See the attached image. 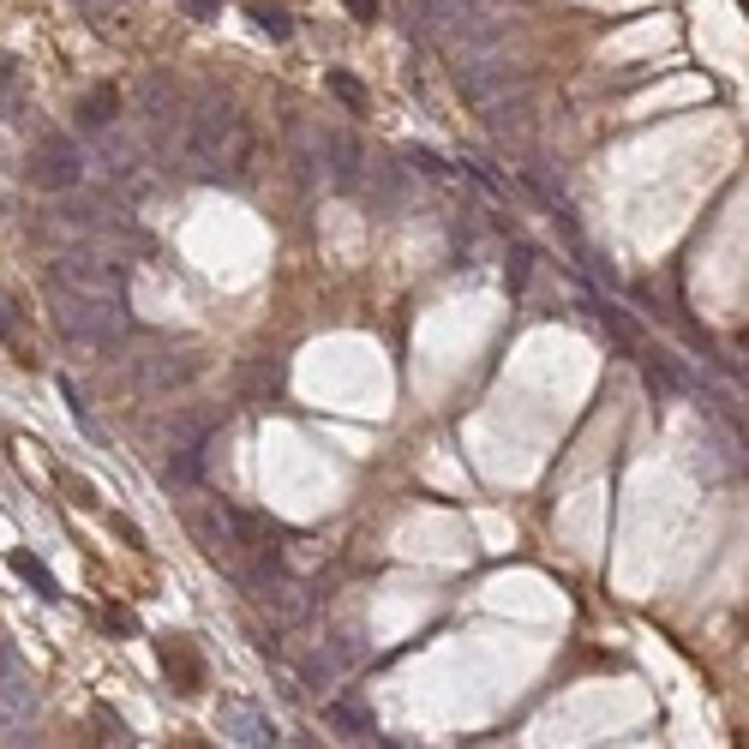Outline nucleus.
<instances>
[{
	"mask_svg": "<svg viewBox=\"0 0 749 749\" xmlns=\"http://www.w3.org/2000/svg\"><path fill=\"white\" fill-rule=\"evenodd\" d=\"M61 396H66V408H72V420L84 425V432H91V408H84V390L72 384V378H61Z\"/></svg>",
	"mask_w": 749,
	"mask_h": 749,
	"instance_id": "nucleus-25",
	"label": "nucleus"
},
{
	"mask_svg": "<svg viewBox=\"0 0 749 749\" xmlns=\"http://www.w3.org/2000/svg\"><path fill=\"white\" fill-rule=\"evenodd\" d=\"M325 726H336V731H348V738H372V714L366 708H355V701H330L325 708Z\"/></svg>",
	"mask_w": 749,
	"mask_h": 749,
	"instance_id": "nucleus-18",
	"label": "nucleus"
},
{
	"mask_svg": "<svg viewBox=\"0 0 749 749\" xmlns=\"http://www.w3.org/2000/svg\"><path fill=\"white\" fill-rule=\"evenodd\" d=\"M216 7H223V0H181V12H186V19H198V24H211Z\"/></svg>",
	"mask_w": 749,
	"mask_h": 749,
	"instance_id": "nucleus-28",
	"label": "nucleus"
},
{
	"mask_svg": "<svg viewBox=\"0 0 749 749\" xmlns=\"http://www.w3.org/2000/svg\"><path fill=\"white\" fill-rule=\"evenodd\" d=\"M342 7H348V19H378V7H384V0H342Z\"/></svg>",
	"mask_w": 749,
	"mask_h": 749,
	"instance_id": "nucleus-29",
	"label": "nucleus"
},
{
	"mask_svg": "<svg viewBox=\"0 0 749 749\" xmlns=\"http://www.w3.org/2000/svg\"><path fill=\"white\" fill-rule=\"evenodd\" d=\"M402 163H414L420 174H432V181H450V163H444L438 151H425V144H408V151H402Z\"/></svg>",
	"mask_w": 749,
	"mask_h": 749,
	"instance_id": "nucleus-22",
	"label": "nucleus"
},
{
	"mask_svg": "<svg viewBox=\"0 0 749 749\" xmlns=\"http://www.w3.org/2000/svg\"><path fill=\"white\" fill-rule=\"evenodd\" d=\"M204 438H211V425H204V420H193V414H181V420L168 425V468H163V480H168V486H193V480H198Z\"/></svg>",
	"mask_w": 749,
	"mask_h": 749,
	"instance_id": "nucleus-7",
	"label": "nucleus"
},
{
	"mask_svg": "<svg viewBox=\"0 0 749 749\" xmlns=\"http://www.w3.org/2000/svg\"><path fill=\"white\" fill-rule=\"evenodd\" d=\"M355 198H366L372 211H402V163H384V156H366Z\"/></svg>",
	"mask_w": 749,
	"mask_h": 749,
	"instance_id": "nucleus-12",
	"label": "nucleus"
},
{
	"mask_svg": "<svg viewBox=\"0 0 749 749\" xmlns=\"http://www.w3.org/2000/svg\"><path fill=\"white\" fill-rule=\"evenodd\" d=\"M96 731H102V743H132V731L121 726V719H114V708H102V701H96Z\"/></svg>",
	"mask_w": 749,
	"mask_h": 749,
	"instance_id": "nucleus-23",
	"label": "nucleus"
},
{
	"mask_svg": "<svg viewBox=\"0 0 749 749\" xmlns=\"http://www.w3.org/2000/svg\"><path fill=\"white\" fill-rule=\"evenodd\" d=\"M193 534H198L204 557H211V564H223L234 582H240L246 564H258L264 552H276V546H258L264 527L246 516V510H234L228 497H204V504H193Z\"/></svg>",
	"mask_w": 749,
	"mask_h": 749,
	"instance_id": "nucleus-2",
	"label": "nucleus"
},
{
	"mask_svg": "<svg viewBox=\"0 0 749 749\" xmlns=\"http://www.w3.org/2000/svg\"><path fill=\"white\" fill-rule=\"evenodd\" d=\"M102 624H109L114 636H132V629H138V618H132V612H121V606H109V612H102Z\"/></svg>",
	"mask_w": 749,
	"mask_h": 749,
	"instance_id": "nucleus-27",
	"label": "nucleus"
},
{
	"mask_svg": "<svg viewBox=\"0 0 749 749\" xmlns=\"http://www.w3.org/2000/svg\"><path fill=\"white\" fill-rule=\"evenodd\" d=\"M121 91L114 84H96V91L79 96V109H72V126H79V138H102V132H114V121H121Z\"/></svg>",
	"mask_w": 749,
	"mask_h": 749,
	"instance_id": "nucleus-13",
	"label": "nucleus"
},
{
	"mask_svg": "<svg viewBox=\"0 0 749 749\" xmlns=\"http://www.w3.org/2000/svg\"><path fill=\"white\" fill-rule=\"evenodd\" d=\"M12 336H19V306L0 294V342H12Z\"/></svg>",
	"mask_w": 749,
	"mask_h": 749,
	"instance_id": "nucleus-26",
	"label": "nucleus"
},
{
	"mask_svg": "<svg viewBox=\"0 0 749 749\" xmlns=\"http://www.w3.org/2000/svg\"><path fill=\"white\" fill-rule=\"evenodd\" d=\"M12 570H19V576L31 582V587H37L42 599H66V594H61V582H54V570L42 564L37 552H24V546H19V552H12Z\"/></svg>",
	"mask_w": 749,
	"mask_h": 749,
	"instance_id": "nucleus-16",
	"label": "nucleus"
},
{
	"mask_svg": "<svg viewBox=\"0 0 749 749\" xmlns=\"http://www.w3.org/2000/svg\"><path fill=\"white\" fill-rule=\"evenodd\" d=\"M84 12H91V19H114V7H121V0H79Z\"/></svg>",
	"mask_w": 749,
	"mask_h": 749,
	"instance_id": "nucleus-30",
	"label": "nucleus"
},
{
	"mask_svg": "<svg viewBox=\"0 0 749 749\" xmlns=\"http://www.w3.org/2000/svg\"><path fill=\"white\" fill-rule=\"evenodd\" d=\"M24 181H31L37 193H72V186L84 181L79 138H66V132H42V138L31 144V156H24Z\"/></svg>",
	"mask_w": 749,
	"mask_h": 749,
	"instance_id": "nucleus-4",
	"label": "nucleus"
},
{
	"mask_svg": "<svg viewBox=\"0 0 749 749\" xmlns=\"http://www.w3.org/2000/svg\"><path fill=\"white\" fill-rule=\"evenodd\" d=\"M193 372H198V360L186 355V348H144V355H132V378H138L144 390H174Z\"/></svg>",
	"mask_w": 749,
	"mask_h": 749,
	"instance_id": "nucleus-8",
	"label": "nucleus"
},
{
	"mask_svg": "<svg viewBox=\"0 0 749 749\" xmlns=\"http://www.w3.org/2000/svg\"><path fill=\"white\" fill-rule=\"evenodd\" d=\"M253 24H258L270 42H288V37H294V19L276 7V0H253Z\"/></svg>",
	"mask_w": 749,
	"mask_h": 749,
	"instance_id": "nucleus-19",
	"label": "nucleus"
},
{
	"mask_svg": "<svg viewBox=\"0 0 749 749\" xmlns=\"http://www.w3.org/2000/svg\"><path fill=\"white\" fill-rule=\"evenodd\" d=\"M223 738H234V743H246V749H264V743H283V731H276V719L264 714V708H253V701H223Z\"/></svg>",
	"mask_w": 749,
	"mask_h": 749,
	"instance_id": "nucleus-11",
	"label": "nucleus"
},
{
	"mask_svg": "<svg viewBox=\"0 0 749 749\" xmlns=\"http://www.w3.org/2000/svg\"><path fill=\"white\" fill-rule=\"evenodd\" d=\"M49 288H84V294H126L121 270H114V258L91 253V246H72L49 264Z\"/></svg>",
	"mask_w": 749,
	"mask_h": 749,
	"instance_id": "nucleus-6",
	"label": "nucleus"
},
{
	"mask_svg": "<svg viewBox=\"0 0 749 749\" xmlns=\"http://www.w3.org/2000/svg\"><path fill=\"white\" fill-rule=\"evenodd\" d=\"M193 181H211V186H240L246 168H253V132H246L240 109L228 96H204L193 114H186V132H181V151H174Z\"/></svg>",
	"mask_w": 749,
	"mask_h": 749,
	"instance_id": "nucleus-1",
	"label": "nucleus"
},
{
	"mask_svg": "<svg viewBox=\"0 0 749 749\" xmlns=\"http://www.w3.org/2000/svg\"><path fill=\"white\" fill-rule=\"evenodd\" d=\"M527 276H534V253H527V246H516V253H510V294H522Z\"/></svg>",
	"mask_w": 749,
	"mask_h": 749,
	"instance_id": "nucleus-24",
	"label": "nucleus"
},
{
	"mask_svg": "<svg viewBox=\"0 0 749 749\" xmlns=\"http://www.w3.org/2000/svg\"><path fill=\"white\" fill-rule=\"evenodd\" d=\"M37 719V684L24 678V666H7L0 671V731L7 738H24Z\"/></svg>",
	"mask_w": 749,
	"mask_h": 749,
	"instance_id": "nucleus-10",
	"label": "nucleus"
},
{
	"mask_svg": "<svg viewBox=\"0 0 749 749\" xmlns=\"http://www.w3.org/2000/svg\"><path fill=\"white\" fill-rule=\"evenodd\" d=\"M19 84H24V72L12 54H0V121H12L19 114Z\"/></svg>",
	"mask_w": 749,
	"mask_h": 749,
	"instance_id": "nucleus-20",
	"label": "nucleus"
},
{
	"mask_svg": "<svg viewBox=\"0 0 749 749\" xmlns=\"http://www.w3.org/2000/svg\"><path fill=\"white\" fill-rule=\"evenodd\" d=\"M330 138H336V132L312 126V121H300V114H294V121H288L294 168H300V181H306V186H312V181H330Z\"/></svg>",
	"mask_w": 749,
	"mask_h": 749,
	"instance_id": "nucleus-9",
	"label": "nucleus"
},
{
	"mask_svg": "<svg viewBox=\"0 0 749 749\" xmlns=\"http://www.w3.org/2000/svg\"><path fill=\"white\" fill-rule=\"evenodd\" d=\"M642 378H648L654 396H684V372L666 355H642Z\"/></svg>",
	"mask_w": 749,
	"mask_h": 749,
	"instance_id": "nucleus-17",
	"label": "nucleus"
},
{
	"mask_svg": "<svg viewBox=\"0 0 749 749\" xmlns=\"http://www.w3.org/2000/svg\"><path fill=\"white\" fill-rule=\"evenodd\" d=\"M325 84H330V96H336V102H342V109H355V114H366V84L355 79V72H342V66H336V72H330V79H325Z\"/></svg>",
	"mask_w": 749,
	"mask_h": 749,
	"instance_id": "nucleus-21",
	"label": "nucleus"
},
{
	"mask_svg": "<svg viewBox=\"0 0 749 749\" xmlns=\"http://www.w3.org/2000/svg\"><path fill=\"white\" fill-rule=\"evenodd\" d=\"M163 666H168V678H174L181 696H198V689H204V659L193 648V636H168L163 642Z\"/></svg>",
	"mask_w": 749,
	"mask_h": 749,
	"instance_id": "nucleus-14",
	"label": "nucleus"
},
{
	"mask_svg": "<svg viewBox=\"0 0 749 749\" xmlns=\"http://www.w3.org/2000/svg\"><path fill=\"white\" fill-rule=\"evenodd\" d=\"M456 84H462V96L474 102V109H492V102H510V91L522 84V72L497 54V42L492 49H462V61H456Z\"/></svg>",
	"mask_w": 749,
	"mask_h": 749,
	"instance_id": "nucleus-5",
	"label": "nucleus"
},
{
	"mask_svg": "<svg viewBox=\"0 0 749 749\" xmlns=\"http://www.w3.org/2000/svg\"><path fill=\"white\" fill-rule=\"evenodd\" d=\"M49 306H54V325H61L66 342L79 348H114L132 325L126 312V294H84V288H49Z\"/></svg>",
	"mask_w": 749,
	"mask_h": 749,
	"instance_id": "nucleus-3",
	"label": "nucleus"
},
{
	"mask_svg": "<svg viewBox=\"0 0 749 749\" xmlns=\"http://www.w3.org/2000/svg\"><path fill=\"white\" fill-rule=\"evenodd\" d=\"M587 306H594L599 330H606V336H612V342H618V348H624V355H642V330H636V325H629V318L618 312V306H612V300H599V294H587Z\"/></svg>",
	"mask_w": 749,
	"mask_h": 749,
	"instance_id": "nucleus-15",
	"label": "nucleus"
}]
</instances>
